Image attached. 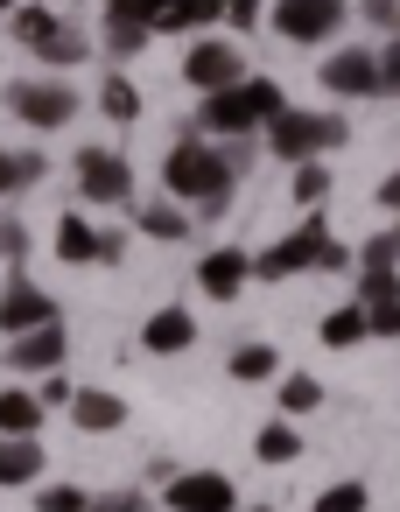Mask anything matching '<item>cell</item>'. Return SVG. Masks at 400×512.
<instances>
[{
  "instance_id": "6da1fadb",
  "label": "cell",
  "mask_w": 400,
  "mask_h": 512,
  "mask_svg": "<svg viewBox=\"0 0 400 512\" xmlns=\"http://www.w3.org/2000/svg\"><path fill=\"white\" fill-rule=\"evenodd\" d=\"M162 183H169V197H190L204 218H218L232 204V162H225V148H204V141H176L162 162Z\"/></svg>"
},
{
  "instance_id": "7a4b0ae2",
  "label": "cell",
  "mask_w": 400,
  "mask_h": 512,
  "mask_svg": "<svg viewBox=\"0 0 400 512\" xmlns=\"http://www.w3.org/2000/svg\"><path fill=\"white\" fill-rule=\"evenodd\" d=\"M281 106H288V99H281L274 78H239V85H225V92H204V127L225 134V141H239V134L267 127Z\"/></svg>"
},
{
  "instance_id": "3957f363",
  "label": "cell",
  "mask_w": 400,
  "mask_h": 512,
  "mask_svg": "<svg viewBox=\"0 0 400 512\" xmlns=\"http://www.w3.org/2000/svg\"><path fill=\"white\" fill-rule=\"evenodd\" d=\"M344 141H351V127H344L337 113L281 106V113L267 120V148H274V162H316V155H330V148H344Z\"/></svg>"
},
{
  "instance_id": "277c9868",
  "label": "cell",
  "mask_w": 400,
  "mask_h": 512,
  "mask_svg": "<svg viewBox=\"0 0 400 512\" xmlns=\"http://www.w3.org/2000/svg\"><path fill=\"white\" fill-rule=\"evenodd\" d=\"M8 106H15L22 127L57 134V127H71V113H78V92L57 85V78H22V85H8Z\"/></svg>"
},
{
  "instance_id": "5b68a950",
  "label": "cell",
  "mask_w": 400,
  "mask_h": 512,
  "mask_svg": "<svg viewBox=\"0 0 400 512\" xmlns=\"http://www.w3.org/2000/svg\"><path fill=\"white\" fill-rule=\"evenodd\" d=\"M323 246H330V232H323V218H302L288 239H274L260 260H253V274L260 281H288V274H309V267H323Z\"/></svg>"
},
{
  "instance_id": "8992f818",
  "label": "cell",
  "mask_w": 400,
  "mask_h": 512,
  "mask_svg": "<svg viewBox=\"0 0 400 512\" xmlns=\"http://www.w3.org/2000/svg\"><path fill=\"white\" fill-rule=\"evenodd\" d=\"M169 491V512H239V491L225 470H183V477H162Z\"/></svg>"
},
{
  "instance_id": "52a82bcc",
  "label": "cell",
  "mask_w": 400,
  "mask_h": 512,
  "mask_svg": "<svg viewBox=\"0 0 400 512\" xmlns=\"http://www.w3.org/2000/svg\"><path fill=\"white\" fill-rule=\"evenodd\" d=\"M78 190H85V204H127L134 197V169L113 148H85L78 155Z\"/></svg>"
},
{
  "instance_id": "ba28073f",
  "label": "cell",
  "mask_w": 400,
  "mask_h": 512,
  "mask_svg": "<svg viewBox=\"0 0 400 512\" xmlns=\"http://www.w3.org/2000/svg\"><path fill=\"white\" fill-rule=\"evenodd\" d=\"M337 22H344V0H281L274 8V29L288 43H330Z\"/></svg>"
},
{
  "instance_id": "9c48e42d",
  "label": "cell",
  "mask_w": 400,
  "mask_h": 512,
  "mask_svg": "<svg viewBox=\"0 0 400 512\" xmlns=\"http://www.w3.org/2000/svg\"><path fill=\"white\" fill-rule=\"evenodd\" d=\"M43 323H64V316H57V302L36 281H8V288H0V337H22V330H43Z\"/></svg>"
},
{
  "instance_id": "30bf717a",
  "label": "cell",
  "mask_w": 400,
  "mask_h": 512,
  "mask_svg": "<svg viewBox=\"0 0 400 512\" xmlns=\"http://www.w3.org/2000/svg\"><path fill=\"white\" fill-rule=\"evenodd\" d=\"M323 92H337V99H372L379 92V57L372 50H337V57H323Z\"/></svg>"
},
{
  "instance_id": "8fae6325",
  "label": "cell",
  "mask_w": 400,
  "mask_h": 512,
  "mask_svg": "<svg viewBox=\"0 0 400 512\" xmlns=\"http://www.w3.org/2000/svg\"><path fill=\"white\" fill-rule=\"evenodd\" d=\"M64 351H71L64 323H43V330L8 337V365H15V372H64Z\"/></svg>"
},
{
  "instance_id": "7c38bea8",
  "label": "cell",
  "mask_w": 400,
  "mask_h": 512,
  "mask_svg": "<svg viewBox=\"0 0 400 512\" xmlns=\"http://www.w3.org/2000/svg\"><path fill=\"white\" fill-rule=\"evenodd\" d=\"M190 344H197V316H190V309H176V302H169V309H155V316L141 323V351H148V358H183Z\"/></svg>"
},
{
  "instance_id": "4fadbf2b",
  "label": "cell",
  "mask_w": 400,
  "mask_h": 512,
  "mask_svg": "<svg viewBox=\"0 0 400 512\" xmlns=\"http://www.w3.org/2000/svg\"><path fill=\"white\" fill-rule=\"evenodd\" d=\"M183 78H190L197 92H225V85H239L246 71H239V50H225V43H197V50L183 57Z\"/></svg>"
},
{
  "instance_id": "5bb4252c",
  "label": "cell",
  "mask_w": 400,
  "mask_h": 512,
  "mask_svg": "<svg viewBox=\"0 0 400 512\" xmlns=\"http://www.w3.org/2000/svg\"><path fill=\"white\" fill-rule=\"evenodd\" d=\"M246 274H253V260H246L239 246H218V253L197 260V288H204L211 302H232V295L246 288Z\"/></svg>"
},
{
  "instance_id": "9a60e30c",
  "label": "cell",
  "mask_w": 400,
  "mask_h": 512,
  "mask_svg": "<svg viewBox=\"0 0 400 512\" xmlns=\"http://www.w3.org/2000/svg\"><path fill=\"white\" fill-rule=\"evenodd\" d=\"M64 414H71L85 435H113V428L127 421V400H120V393H106V386H78Z\"/></svg>"
},
{
  "instance_id": "2e32d148",
  "label": "cell",
  "mask_w": 400,
  "mask_h": 512,
  "mask_svg": "<svg viewBox=\"0 0 400 512\" xmlns=\"http://www.w3.org/2000/svg\"><path fill=\"white\" fill-rule=\"evenodd\" d=\"M36 470H43L36 435H0V491H22V484H36Z\"/></svg>"
},
{
  "instance_id": "e0dca14e",
  "label": "cell",
  "mask_w": 400,
  "mask_h": 512,
  "mask_svg": "<svg viewBox=\"0 0 400 512\" xmlns=\"http://www.w3.org/2000/svg\"><path fill=\"white\" fill-rule=\"evenodd\" d=\"M211 22H225L218 0H169L155 29H162V36H190V29H211Z\"/></svg>"
},
{
  "instance_id": "ac0fdd59",
  "label": "cell",
  "mask_w": 400,
  "mask_h": 512,
  "mask_svg": "<svg viewBox=\"0 0 400 512\" xmlns=\"http://www.w3.org/2000/svg\"><path fill=\"white\" fill-rule=\"evenodd\" d=\"M232 379H239V386L281 379V351H274V344H239V351H232Z\"/></svg>"
},
{
  "instance_id": "d6986e66",
  "label": "cell",
  "mask_w": 400,
  "mask_h": 512,
  "mask_svg": "<svg viewBox=\"0 0 400 512\" xmlns=\"http://www.w3.org/2000/svg\"><path fill=\"white\" fill-rule=\"evenodd\" d=\"M316 337H323L330 351H344V344H358V337H372V323H365V309H358V302H344V309H330V316L316 323Z\"/></svg>"
},
{
  "instance_id": "ffe728a7",
  "label": "cell",
  "mask_w": 400,
  "mask_h": 512,
  "mask_svg": "<svg viewBox=\"0 0 400 512\" xmlns=\"http://www.w3.org/2000/svg\"><path fill=\"white\" fill-rule=\"evenodd\" d=\"M43 414H50V407H43L36 393H0V435H36Z\"/></svg>"
},
{
  "instance_id": "44dd1931",
  "label": "cell",
  "mask_w": 400,
  "mask_h": 512,
  "mask_svg": "<svg viewBox=\"0 0 400 512\" xmlns=\"http://www.w3.org/2000/svg\"><path fill=\"white\" fill-rule=\"evenodd\" d=\"M57 253H64L71 267H92V260H99V232H92L85 218H57Z\"/></svg>"
},
{
  "instance_id": "7402d4cb",
  "label": "cell",
  "mask_w": 400,
  "mask_h": 512,
  "mask_svg": "<svg viewBox=\"0 0 400 512\" xmlns=\"http://www.w3.org/2000/svg\"><path fill=\"white\" fill-rule=\"evenodd\" d=\"M253 456H260V463H274V470H281V463H295V456H302V435H295V428H288V421H267V428H260V435H253Z\"/></svg>"
},
{
  "instance_id": "603a6c76",
  "label": "cell",
  "mask_w": 400,
  "mask_h": 512,
  "mask_svg": "<svg viewBox=\"0 0 400 512\" xmlns=\"http://www.w3.org/2000/svg\"><path fill=\"white\" fill-rule=\"evenodd\" d=\"M162 8H169V0H106V29H148L155 36Z\"/></svg>"
},
{
  "instance_id": "cb8c5ba5",
  "label": "cell",
  "mask_w": 400,
  "mask_h": 512,
  "mask_svg": "<svg viewBox=\"0 0 400 512\" xmlns=\"http://www.w3.org/2000/svg\"><path fill=\"white\" fill-rule=\"evenodd\" d=\"M316 407H323V379L288 372V379H281V414H316Z\"/></svg>"
},
{
  "instance_id": "d4e9b609",
  "label": "cell",
  "mask_w": 400,
  "mask_h": 512,
  "mask_svg": "<svg viewBox=\"0 0 400 512\" xmlns=\"http://www.w3.org/2000/svg\"><path fill=\"white\" fill-rule=\"evenodd\" d=\"M8 29H15V43H22V50H43V43H50V29H57V15H50V8H15V22H8Z\"/></svg>"
},
{
  "instance_id": "484cf974",
  "label": "cell",
  "mask_w": 400,
  "mask_h": 512,
  "mask_svg": "<svg viewBox=\"0 0 400 512\" xmlns=\"http://www.w3.org/2000/svg\"><path fill=\"white\" fill-rule=\"evenodd\" d=\"M36 57H43V64H85L92 50H85V36H78L71 22H57V29H50V43H43Z\"/></svg>"
},
{
  "instance_id": "4316f807",
  "label": "cell",
  "mask_w": 400,
  "mask_h": 512,
  "mask_svg": "<svg viewBox=\"0 0 400 512\" xmlns=\"http://www.w3.org/2000/svg\"><path fill=\"white\" fill-rule=\"evenodd\" d=\"M141 232H148V239H169V246H176V239H190V218H183L176 204H148V211H141Z\"/></svg>"
},
{
  "instance_id": "83f0119b",
  "label": "cell",
  "mask_w": 400,
  "mask_h": 512,
  "mask_svg": "<svg viewBox=\"0 0 400 512\" xmlns=\"http://www.w3.org/2000/svg\"><path fill=\"white\" fill-rule=\"evenodd\" d=\"M99 113H106V120H134V113H141V92H134L127 78H106V85H99Z\"/></svg>"
},
{
  "instance_id": "f1b7e54d",
  "label": "cell",
  "mask_w": 400,
  "mask_h": 512,
  "mask_svg": "<svg viewBox=\"0 0 400 512\" xmlns=\"http://www.w3.org/2000/svg\"><path fill=\"white\" fill-rule=\"evenodd\" d=\"M330 197V169L323 162H295V204H323Z\"/></svg>"
},
{
  "instance_id": "f546056e",
  "label": "cell",
  "mask_w": 400,
  "mask_h": 512,
  "mask_svg": "<svg viewBox=\"0 0 400 512\" xmlns=\"http://www.w3.org/2000/svg\"><path fill=\"white\" fill-rule=\"evenodd\" d=\"M85 505H92V498H85L78 484H43V491H36V512H85Z\"/></svg>"
},
{
  "instance_id": "4dcf8cb0",
  "label": "cell",
  "mask_w": 400,
  "mask_h": 512,
  "mask_svg": "<svg viewBox=\"0 0 400 512\" xmlns=\"http://www.w3.org/2000/svg\"><path fill=\"white\" fill-rule=\"evenodd\" d=\"M365 267H400V232H379V239H365V253H358V274Z\"/></svg>"
},
{
  "instance_id": "1f68e13d",
  "label": "cell",
  "mask_w": 400,
  "mask_h": 512,
  "mask_svg": "<svg viewBox=\"0 0 400 512\" xmlns=\"http://www.w3.org/2000/svg\"><path fill=\"white\" fill-rule=\"evenodd\" d=\"M372 498H365V484H330L323 498H316V512H365Z\"/></svg>"
},
{
  "instance_id": "d6a6232c",
  "label": "cell",
  "mask_w": 400,
  "mask_h": 512,
  "mask_svg": "<svg viewBox=\"0 0 400 512\" xmlns=\"http://www.w3.org/2000/svg\"><path fill=\"white\" fill-rule=\"evenodd\" d=\"M365 22L386 29V36H400V0H365Z\"/></svg>"
},
{
  "instance_id": "836d02e7",
  "label": "cell",
  "mask_w": 400,
  "mask_h": 512,
  "mask_svg": "<svg viewBox=\"0 0 400 512\" xmlns=\"http://www.w3.org/2000/svg\"><path fill=\"white\" fill-rule=\"evenodd\" d=\"M71 393H78V386H71V379H64V372H50V379H43V393H36V400H43V407H50V414H57V407H71Z\"/></svg>"
},
{
  "instance_id": "e575fe53",
  "label": "cell",
  "mask_w": 400,
  "mask_h": 512,
  "mask_svg": "<svg viewBox=\"0 0 400 512\" xmlns=\"http://www.w3.org/2000/svg\"><path fill=\"white\" fill-rule=\"evenodd\" d=\"M379 92H400V36L379 50Z\"/></svg>"
},
{
  "instance_id": "d590c367",
  "label": "cell",
  "mask_w": 400,
  "mask_h": 512,
  "mask_svg": "<svg viewBox=\"0 0 400 512\" xmlns=\"http://www.w3.org/2000/svg\"><path fill=\"white\" fill-rule=\"evenodd\" d=\"M232 29H260V0H218Z\"/></svg>"
},
{
  "instance_id": "8d00e7d4",
  "label": "cell",
  "mask_w": 400,
  "mask_h": 512,
  "mask_svg": "<svg viewBox=\"0 0 400 512\" xmlns=\"http://www.w3.org/2000/svg\"><path fill=\"white\" fill-rule=\"evenodd\" d=\"M141 43H148V29H106V50H113V57H134Z\"/></svg>"
},
{
  "instance_id": "74e56055",
  "label": "cell",
  "mask_w": 400,
  "mask_h": 512,
  "mask_svg": "<svg viewBox=\"0 0 400 512\" xmlns=\"http://www.w3.org/2000/svg\"><path fill=\"white\" fill-rule=\"evenodd\" d=\"M29 183H43V155H15V190H29Z\"/></svg>"
},
{
  "instance_id": "f35d334b",
  "label": "cell",
  "mask_w": 400,
  "mask_h": 512,
  "mask_svg": "<svg viewBox=\"0 0 400 512\" xmlns=\"http://www.w3.org/2000/svg\"><path fill=\"white\" fill-rule=\"evenodd\" d=\"M22 246H29V232H22V225H15V218H8V225H0V253H8V260H15V253H22Z\"/></svg>"
},
{
  "instance_id": "ab89813d",
  "label": "cell",
  "mask_w": 400,
  "mask_h": 512,
  "mask_svg": "<svg viewBox=\"0 0 400 512\" xmlns=\"http://www.w3.org/2000/svg\"><path fill=\"white\" fill-rule=\"evenodd\" d=\"M85 512H148V505H141V498H92Z\"/></svg>"
},
{
  "instance_id": "60d3db41",
  "label": "cell",
  "mask_w": 400,
  "mask_h": 512,
  "mask_svg": "<svg viewBox=\"0 0 400 512\" xmlns=\"http://www.w3.org/2000/svg\"><path fill=\"white\" fill-rule=\"evenodd\" d=\"M379 204H386V211H400V169H393V176L379 183Z\"/></svg>"
},
{
  "instance_id": "b9f144b4",
  "label": "cell",
  "mask_w": 400,
  "mask_h": 512,
  "mask_svg": "<svg viewBox=\"0 0 400 512\" xmlns=\"http://www.w3.org/2000/svg\"><path fill=\"white\" fill-rule=\"evenodd\" d=\"M8 190H15V155L0 148V197H8Z\"/></svg>"
},
{
  "instance_id": "7bdbcfd3",
  "label": "cell",
  "mask_w": 400,
  "mask_h": 512,
  "mask_svg": "<svg viewBox=\"0 0 400 512\" xmlns=\"http://www.w3.org/2000/svg\"><path fill=\"white\" fill-rule=\"evenodd\" d=\"M239 512H274V505H239Z\"/></svg>"
},
{
  "instance_id": "ee69618b",
  "label": "cell",
  "mask_w": 400,
  "mask_h": 512,
  "mask_svg": "<svg viewBox=\"0 0 400 512\" xmlns=\"http://www.w3.org/2000/svg\"><path fill=\"white\" fill-rule=\"evenodd\" d=\"M8 8H15V0H0V15H8Z\"/></svg>"
}]
</instances>
